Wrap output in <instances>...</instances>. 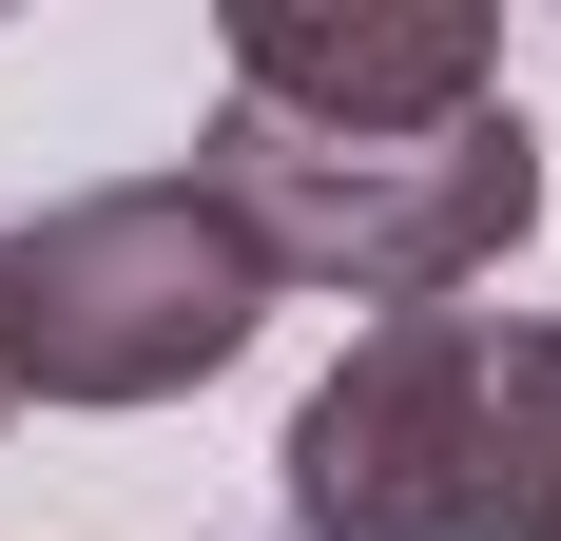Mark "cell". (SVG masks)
Segmentation results:
<instances>
[{
	"instance_id": "3957f363",
	"label": "cell",
	"mask_w": 561,
	"mask_h": 541,
	"mask_svg": "<svg viewBox=\"0 0 561 541\" xmlns=\"http://www.w3.org/2000/svg\"><path fill=\"white\" fill-rule=\"evenodd\" d=\"M0 270H20V387L39 406H174L272 329V270L194 174H98L39 232H0Z\"/></svg>"
},
{
	"instance_id": "277c9868",
	"label": "cell",
	"mask_w": 561,
	"mask_h": 541,
	"mask_svg": "<svg viewBox=\"0 0 561 541\" xmlns=\"http://www.w3.org/2000/svg\"><path fill=\"white\" fill-rule=\"evenodd\" d=\"M232 97L290 116V136H446V116L504 97V39L407 0V20H330V0H252L232 20Z\"/></svg>"
},
{
	"instance_id": "7a4b0ae2",
	"label": "cell",
	"mask_w": 561,
	"mask_h": 541,
	"mask_svg": "<svg viewBox=\"0 0 561 541\" xmlns=\"http://www.w3.org/2000/svg\"><path fill=\"white\" fill-rule=\"evenodd\" d=\"M194 194L252 232L272 290H348V310H465L484 270L542 232V136L523 97L446 116V136H290V116L214 97Z\"/></svg>"
},
{
	"instance_id": "5b68a950",
	"label": "cell",
	"mask_w": 561,
	"mask_h": 541,
	"mask_svg": "<svg viewBox=\"0 0 561 541\" xmlns=\"http://www.w3.org/2000/svg\"><path fill=\"white\" fill-rule=\"evenodd\" d=\"M20 406H39V387H20V270H0V426H20Z\"/></svg>"
},
{
	"instance_id": "6da1fadb",
	"label": "cell",
	"mask_w": 561,
	"mask_h": 541,
	"mask_svg": "<svg viewBox=\"0 0 561 541\" xmlns=\"http://www.w3.org/2000/svg\"><path fill=\"white\" fill-rule=\"evenodd\" d=\"M290 541H561V310H388L272 445Z\"/></svg>"
}]
</instances>
